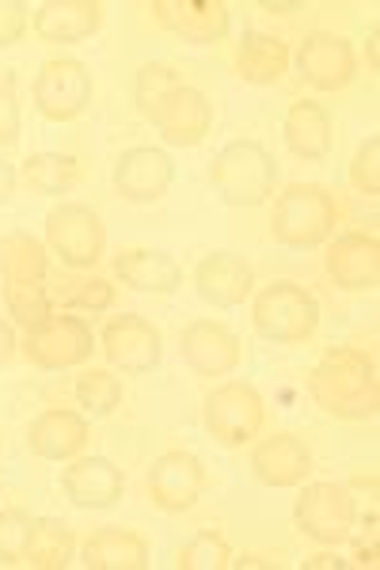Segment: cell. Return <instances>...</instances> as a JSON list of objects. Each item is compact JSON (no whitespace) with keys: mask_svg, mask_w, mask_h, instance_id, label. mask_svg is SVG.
<instances>
[{"mask_svg":"<svg viewBox=\"0 0 380 570\" xmlns=\"http://www.w3.org/2000/svg\"><path fill=\"white\" fill-rule=\"evenodd\" d=\"M0 274H4V282L46 278L42 244L31 240L27 233H8L4 240H0Z\"/></svg>","mask_w":380,"mask_h":570,"instance_id":"cell-29","label":"cell"},{"mask_svg":"<svg viewBox=\"0 0 380 570\" xmlns=\"http://www.w3.org/2000/svg\"><path fill=\"white\" fill-rule=\"evenodd\" d=\"M72 529L65 525L58 518H31V537H27V548H23V563L31 567H42V570H61L69 567L72 559Z\"/></svg>","mask_w":380,"mask_h":570,"instance_id":"cell-26","label":"cell"},{"mask_svg":"<svg viewBox=\"0 0 380 570\" xmlns=\"http://www.w3.org/2000/svg\"><path fill=\"white\" fill-rule=\"evenodd\" d=\"M377 164H380V137H369L354 156V168H350V176H354V183L366 190V195H380V168Z\"/></svg>","mask_w":380,"mask_h":570,"instance_id":"cell-35","label":"cell"},{"mask_svg":"<svg viewBox=\"0 0 380 570\" xmlns=\"http://www.w3.org/2000/svg\"><path fill=\"white\" fill-rule=\"evenodd\" d=\"M4 297L8 308L20 324L31 331L50 316V293H46L42 278H23V282H4Z\"/></svg>","mask_w":380,"mask_h":570,"instance_id":"cell-30","label":"cell"},{"mask_svg":"<svg viewBox=\"0 0 380 570\" xmlns=\"http://www.w3.org/2000/svg\"><path fill=\"white\" fill-rule=\"evenodd\" d=\"M156 16L191 46H210L228 31V8L221 0H160Z\"/></svg>","mask_w":380,"mask_h":570,"instance_id":"cell-17","label":"cell"},{"mask_svg":"<svg viewBox=\"0 0 380 570\" xmlns=\"http://www.w3.org/2000/svg\"><path fill=\"white\" fill-rule=\"evenodd\" d=\"M358 567H377V532L369 537V544L358 548Z\"/></svg>","mask_w":380,"mask_h":570,"instance_id":"cell-40","label":"cell"},{"mask_svg":"<svg viewBox=\"0 0 380 570\" xmlns=\"http://www.w3.org/2000/svg\"><path fill=\"white\" fill-rule=\"evenodd\" d=\"M65 308H85V312H104L115 305V289L107 282L91 278V282H72V289L61 293Z\"/></svg>","mask_w":380,"mask_h":570,"instance_id":"cell-34","label":"cell"},{"mask_svg":"<svg viewBox=\"0 0 380 570\" xmlns=\"http://www.w3.org/2000/svg\"><path fill=\"white\" fill-rule=\"evenodd\" d=\"M77 400L91 415H110L123 400V381L107 370H91L77 381Z\"/></svg>","mask_w":380,"mask_h":570,"instance_id":"cell-31","label":"cell"},{"mask_svg":"<svg viewBox=\"0 0 380 570\" xmlns=\"http://www.w3.org/2000/svg\"><path fill=\"white\" fill-rule=\"evenodd\" d=\"M183 357L194 373L202 376H225L240 365V338L225 324L213 320H194L183 331Z\"/></svg>","mask_w":380,"mask_h":570,"instance_id":"cell-15","label":"cell"},{"mask_svg":"<svg viewBox=\"0 0 380 570\" xmlns=\"http://www.w3.org/2000/svg\"><path fill=\"white\" fill-rule=\"evenodd\" d=\"M266 12H296L301 8V0H290V4H274V0H263Z\"/></svg>","mask_w":380,"mask_h":570,"instance_id":"cell-43","label":"cell"},{"mask_svg":"<svg viewBox=\"0 0 380 570\" xmlns=\"http://www.w3.org/2000/svg\"><path fill=\"white\" fill-rule=\"evenodd\" d=\"M309 389H312V400L339 419L377 415L380 389L373 376V362L361 351H350V346H339V351L323 354V362L312 370Z\"/></svg>","mask_w":380,"mask_h":570,"instance_id":"cell-2","label":"cell"},{"mask_svg":"<svg viewBox=\"0 0 380 570\" xmlns=\"http://www.w3.org/2000/svg\"><path fill=\"white\" fill-rule=\"evenodd\" d=\"M328 271L342 289H373L380 278V252L373 236L347 233L328 255Z\"/></svg>","mask_w":380,"mask_h":570,"instance_id":"cell-22","label":"cell"},{"mask_svg":"<svg viewBox=\"0 0 380 570\" xmlns=\"http://www.w3.org/2000/svg\"><path fill=\"white\" fill-rule=\"evenodd\" d=\"M20 141V104H16V77L0 80V145Z\"/></svg>","mask_w":380,"mask_h":570,"instance_id":"cell-36","label":"cell"},{"mask_svg":"<svg viewBox=\"0 0 380 570\" xmlns=\"http://www.w3.org/2000/svg\"><path fill=\"white\" fill-rule=\"evenodd\" d=\"M115 274L142 293H172L183 285V266L153 247H134L115 259Z\"/></svg>","mask_w":380,"mask_h":570,"instance_id":"cell-23","label":"cell"},{"mask_svg":"<svg viewBox=\"0 0 380 570\" xmlns=\"http://www.w3.org/2000/svg\"><path fill=\"white\" fill-rule=\"evenodd\" d=\"M277 164L274 156L255 141H233L217 153L210 168V183L228 206H259L274 190Z\"/></svg>","mask_w":380,"mask_h":570,"instance_id":"cell-3","label":"cell"},{"mask_svg":"<svg viewBox=\"0 0 380 570\" xmlns=\"http://www.w3.org/2000/svg\"><path fill=\"white\" fill-rule=\"evenodd\" d=\"M228 567H236V570H244V567H277V559L271 563V559H263V556H240V559H228Z\"/></svg>","mask_w":380,"mask_h":570,"instance_id":"cell-41","label":"cell"},{"mask_svg":"<svg viewBox=\"0 0 380 570\" xmlns=\"http://www.w3.org/2000/svg\"><path fill=\"white\" fill-rule=\"evenodd\" d=\"M20 179L31 190H39V195H65V190L77 187L80 164L77 156H65V153H35L20 168Z\"/></svg>","mask_w":380,"mask_h":570,"instance_id":"cell-28","label":"cell"},{"mask_svg":"<svg viewBox=\"0 0 380 570\" xmlns=\"http://www.w3.org/2000/svg\"><path fill=\"white\" fill-rule=\"evenodd\" d=\"M236 66H240V77L252 80V85H271L285 72L290 66V50H285V42H277L274 35H244V42H240L236 50Z\"/></svg>","mask_w":380,"mask_h":570,"instance_id":"cell-27","label":"cell"},{"mask_svg":"<svg viewBox=\"0 0 380 570\" xmlns=\"http://www.w3.org/2000/svg\"><path fill=\"white\" fill-rule=\"evenodd\" d=\"M285 145L301 156V160H323L331 153V118L328 110L312 99L293 104L285 115Z\"/></svg>","mask_w":380,"mask_h":570,"instance_id":"cell-25","label":"cell"},{"mask_svg":"<svg viewBox=\"0 0 380 570\" xmlns=\"http://www.w3.org/2000/svg\"><path fill=\"white\" fill-rule=\"evenodd\" d=\"M252 266H247L233 252H213L198 263L194 271V285H198V297L210 301L217 308H236L244 305V297L252 293Z\"/></svg>","mask_w":380,"mask_h":570,"instance_id":"cell-16","label":"cell"},{"mask_svg":"<svg viewBox=\"0 0 380 570\" xmlns=\"http://www.w3.org/2000/svg\"><path fill=\"white\" fill-rule=\"evenodd\" d=\"M228 559H233V551H228L225 537H217V532H198V537L179 548L175 563L183 570H221V567H228Z\"/></svg>","mask_w":380,"mask_h":570,"instance_id":"cell-32","label":"cell"},{"mask_svg":"<svg viewBox=\"0 0 380 570\" xmlns=\"http://www.w3.org/2000/svg\"><path fill=\"white\" fill-rule=\"evenodd\" d=\"M320 324V305L309 289L293 282H274L255 297V327L263 338L282 346L304 343Z\"/></svg>","mask_w":380,"mask_h":570,"instance_id":"cell-5","label":"cell"},{"mask_svg":"<svg viewBox=\"0 0 380 570\" xmlns=\"http://www.w3.org/2000/svg\"><path fill=\"white\" fill-rule=\"evenodd\" d=\"M91 351L96 338L80 316H46L39 327L27 331V357L42 370H69L88 362Z\"/></svg>","mask_w":380,"mask_h":570,"instance_id":"cell-9","label":"cell"},{"mask_svg":"<svg viewBox=\"0 0 380 570\" xmlns=\"http://www.w3.org/2000/svg\"><path fill=\"white\" fill-rule=\"evenodd\" d=\"M91 99V72L77 58H50L35 80V107L50 122H72Z\"/></svg>","mask_w":380,"mask_h":570,"instance_id":"cell-7","label":"cell"},{"mask_svg":"<svg viewBox=\"0 0 380 570\" xmlns=\"http://www.w3.org/2000/svg\"><path fill=\"white\" fill-rule=\"evenodd\" d=\"M206 426L221 445H244L263 426V395L247 381H228L210 392Z\"/></svg>","mask_w":380,"mask_h":570,"instance_id":"cell-8","label":"cell"},{"mask_svg":"<svg viewBox=\"0 0 380 570\" xmlns=\"http://www.w3.org/2000/svg\"><path fill=\"white\" fill-rule=\"evenodd\" d=\"M320 567H347L342 559L335 556H312V559H304V570H320Z\"/></svg>","mask_w":380,"mask_h":570,"instance_id":"cell-42","label":"cell"},{"mask_svg":"<svg viewBox=\"0 0 380 570\" xmlns=\"http://www.w3.org/2000/svg\"><path fill=\"white\" fill-rule=\"evenodd\" d=\"M88 422L77 411H46L27 426V445L42 461H69L85 449Z\"/></svg>","mask_w":380,"mask_h":570,"instance_id":"cell-20","label":"cell"},{"mask_svg":"<svg viewBox=\"0 0 380 570\" xmlns=\"http://www.w3.org/2000/svg\"><path fill=\"white\" fill-rule=\"evenodd\" d=\"M16 179H20V171H16L12 164H4V160H0V206H4V202L12 198Z\"/></svg>","mask_w":380,"mask_h":570,"instance_id":"cell-38","label":"cell"},{"mask_svg":"<svg viewBox=\"0 0 380 570\" xmlns=\"http://www.w3.org/2000/svg\"><path fill=\"white\" fill-rule=\"evenodd\" d=\"M296 529L320 544H342L354 529V499L339 483H312L293 505Z\"/></svg>","mask_w":380,"mask_h":570,"instance_id":"cell-6","label":"cell"},{"mask_svg":"<svg viewBox=\"0 0 380 570\" xmlns=\"http://www.w3.org/2000/svg\"><path fill=\"white\" fill-rule=\"evenodd\" d=\"M296 69L309 85L323 91H335L354 77V50L350 42L335 39V35H312L304 39L301 53H296Z\"/></svg>","mask_w":380,"mask_h":570,"instance_id":"cell-18","label":"cell"},{"mask_svg":"<svg viewBox=\"0 0 380 570\" xmlns=\"http://www.w3.org/2000/svg\"><path fill=\"white\" fill-rule=\"evenodd\" d=\"M312 456L293 434H274L266 441H259L252 453V472L259 483L266 487H296L309 475Z\"/></svg>","mask_w":380,"mask_h":570,"instance_id":"cell-19","label":"cell"},{"mask_svg":"<svg viewBox=\"0 0 380 570\" xmlns=\"http://www.w3.org/2000/svg\"><path fill=\"white\" fill-rule=\"evenodd\" d=\"M104 354L115 370L142 376L160 365V331L142 316H115L104 327Z\"/></svg>","mask_w":380,"mask_h":570,"instance_id":"cell-11","label":"cell"},{"mask_svg":"<svg viewBox=\"0 0 380 570\" xmlns=\"http://www.w3.org/2000/svg\"><path fill=\"white\" fill-rule=\"evenodd\" d=\"M172 156L164 149H148V145L126 149L115 164V187L129 202H156L172 187Z\"/></svg>","mask_w":380,"mask_h":570,"instance_id":"cell-12","label":"cell"},{"mask_svg":"<svg viewBox=\"0 0 380 570\" xmlns=\"http://www.w3.org/2000/svg\"><path fill=\"white\" fill-rule=\"evenodd\" d=\"M23 31H27V8L20 0H0V46L20 42Z\"/></svg>","mask_w":380,"mask_h":570,"instance_id":"cell-37","label":"cell"},{"mask_svg":"<svg viewBox=\"0 0 380 570\" xmlns=\"http://www.w3.org/2000/svg\"><path fill=\"white\" fill-rule=\"evenodd\" d=\"M104 20L96 0H50L35 12V35L46 42H80L91 39Z\"/></svg>","mask_w":380,"mask_h":570,"instance_id":"cell-21","label":"cell"},{"mask_svg":"<svg viewBox=\"0 0 380 570\" xmlns=\"http://www.w3.org/2000/svg\"><path fill=\"white\" fill-rule=\"evenodd\" d=\"M137 107L148 122L160 130V137L168 145H198L210 134L213 122V107L198 88L183 85L179 72L160 61H148L137 72Z\"/></svg>","mask_w":380,"mask_h":570,"instance_id":"cell-1","label":"cell"},{"mask_svg":"<svg viewBox=\"0 0 380 570\" xmlns=\"http://www.w3.org/2000/svg\"><path fill=\"white\" fill-rule=\"evenodd\" d=\"M12 354H16V335H12V327L0 320V365L12 362Z\"/></svg>","mask_w":380,"mask_h":570,"instance_id":"cell-39","label":"cell"},{"mask_svg":"<svg viewBox=\"0 0 380 570\" xmlns=\"http://www.w3.org/2000/svg\"><path fill=\"white\" fill-rule=\"evenodd\" d=\"M202 487H206V472H202L198 456H191V453H164L160 461L148 468L153 502L168 513H179L198 502Z\"/></svg>","mask_w":380,"mask_h":570,"instance_id":"cell-13","label":"cell"},{"mask_svg":"<svg viewBox=\"0 0 380 570\" xmlns=\"http://www.w3.org/2000/svg\"><path fill=\"white\" fill-rule=\"evenodd\" d=\"M369 58H373V66H377V31L369 35Z\"/></svg>","mask_w":380,"mask_h":570,"instance_id":"cell-44","label":"cell"},{"mask_svg":"<svg viewBox=\"0 0 380 570\" xmlns=\"http://www.w3.org/2000/svg\"><path fill=\"white\" fill-rule=\"evenodd\" d=\"M274 240L285 247H316L335 233V198L312 183H293L274 206Z\"/></svg>","mask_w":380,"mask_h":570,"instance_id":"cell-4","label":"cell"},{"mask_svg":"<svg viewBox=\"0 0 380 570\" xmlns=\"http://www.w3.org/2000/svg\"><path fill=\"white\" fill-rule=\"evenodd\" d=\"M123 468H115L107 456H80L61 472V491L80 510H107L123 499Z\"/></svg>","mask_w":380,"mask_h":570,"instance_id":"cell-14","label":"cell"},{"mask_svg":"<svg viewBox=\"0 0 380 570\" xmlns=\"http://www.w3.org/2000/svg\"><path fill=\"white\" fill-rule=\"evenodd\" d=\"M88 570H142L148 567V544L129 529H104L85 544Z\"/></svg>","mask_w":380,"mask_h":570,"instance_id":"cell-24","label":"cell"},{"mask_svg":"<svg viewBox=\"0 0 380 570\" xmlns=\"http://www.w3.org/2000/svg\"><path fill=\"white\" fill-rule=\"evenodd\" d=\"M27 537H31V518H27V513H20V510L0 513V563L4 567L23 563Z\"/></svg>","mask_w":380,"mask_h":570,"instance_id":"cell-33","label":"cell"},{"mask_svg":"<svg viewBox=\"0 0 380 570\" xmlns=\"http://www.w3.org/2000/svg\"><path fill=\"white\" fill-rule=\"evenodd\" d=\"M46 240L61 255L65 266H91L104 255V225H99L96 209L65 202L46 217Z\"/></svg>","mask_w":380,"mask_h":570,"instance_id":"cell-10","label":"cell"}]
</instances>
